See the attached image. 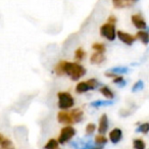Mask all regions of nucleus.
Instances as JSON below:
<instances>
[{"mask_svg": "<svg viewBox=\"0 0 149 149\" xmlns=\"http://www.w3.org/2000/svg\"><path fill=\"white\" fill-rule=\"evenodd\" d=\"M113 101L111 100H95V101H92L90 103V106L94 108H98L101 107V106H108V105H112Z\"/></svg>", "mask_w": 149, "mask_h": 149, "instance_id": "16", "label": "nucleus"}, {"mask_svg": "<svg viewBox=\"0 0 149 149\" xmlns=\"http://www.w3.org/2000/svg\"><path fill=\"white\" fill-rule=\"evenodd\" d=\"M104 60H105V55H104V53H101V52L94 51L92 53V55L90 56V62L92 64H101Z\"/></svg>", "mask_w": 149, "mask_h": 149, "instance_id": "12", "label": "nucleus"}, {"mask_svg": "<svg viewBox=\"0 0 149 149\" xmlns=\"http://www.w3.org/2000/svg\"><path fill=\"white\" fill-rule=\"evenodd\" d=\"M133 147H134V149H145L146 148V144H145V142L142 139L137 138L133 141Z\"/></svg>", "mask_w": 149, "mask_h": 149, "instance_id": "24", "label": "nucleus"}, {"mask_svg": "<svg viewBox=\"0 0 149 149\" xmlns=\"http://www.w3.org/2000/svg\"><path fill=\"white\" fill-rule=\"evenodd\" d=\"M86 58V51L82 47H79L74 51V60L77 62H80Z\"/></svg>", "mask_w": 149, "mask_h": 149, "instance_id": "18", "label": "nucleus"}, {"mask_svg": "<svg viewBox=\"0 0 149 149\" xmlns=\"http://www.w3.org/2000/svg\"><path fill=\"white\" fill-rule=\"evenodd\" d=\"M64 72L65 74L70 78L72 81H79L81 78H83L86 74L87 70L82 64L77 61H66L64 64Z\"/></svg>", "mask_w": 149, "mask_h": 149, "instance_id": "1", "label": "nucleus"}, {"mask_svg": "<svg viewBox=\"0 0 149 149\" xmlns=\"http://www.w3.org/2000/svg\"><path fill=\"white\" fill-rule=\"evenodd\" d=\"M92 49L96 52H101V53H104L106 51V47L103 43H100V42H95L92 45Z\"/></svg>", "mask_w": 149, "mask_h": 149, "instance_id": "23", "label": "nucleus"}, {"mask_svg": "<svg viewBox=\"0 0 149 149\" xmlns=\"http://www.w3.org/2000/svg\"><path fill=\"white\" fill-rule=\"evenodd\" d=\"M99 92H100V94L107 100H112L114 98L113 91H112L108 86H105V85L101 86V87L99 88Z\"/></svg>", "mask_w": 149, "mask_h": 149, "instance_id": "13", "label": "nucleus"}, {"mask_svg": "<svg viewBox=\"0 0 149 149\" xmlns=\"http://www.w3.org/2000/svg\"><path fill=\"white\" fill-rule=\"evenodd\" d=\"M108 127H109V122H108V116L106 113H103L99 118V123H98V134L105 135L108 131Z\"/></svg>", "mask_w": 149, "mask_h": 149, "instance_id": "8", "label": "nucleus"}, {"mask_svg": "<svg viewBox=\"0 0 149 149\" xmlns=\"http://www.w3.org/2000/svg\"><path fill=\"white\" fill-rule=\"evenodd\" d=\"M0 149H15V145H13V142L10 139L4 138L2 143H1Z\"/></svg>", "mask_w": 149, "mask_h": 149, "instance_id": "22", "label": "nucleus"}, {"mask_svg": "<svg viewBox=\"0 0 149 149\" xmlns=\"http://www.w3.org/2000/svg\"><path fill=\"white\" fill-rule=\"evenodd\" d=\"M74 90H76V92H77L78 94H84V93H86V92L90 91V88H89V86H88L87 82H79V83L76 85Z\"/></svg>", "mask_w": 149, "mask_h": 149, "instance_id": "15", "label": "nucleus"}, {"mask_svg": "<svg viewBox=\"0 0 149 149\" xmlns=\"http://www.w3.org/2000/svg\"><path fill=\"white\" fill-rule=\"evenodd\" d=\"M131 21L132 24L134 25L135 28H137L138 30H146L147 29V24L145 22L144 17H142V15L140 13H135L131 17Z\"/></svg>", "mask_w": 149, "mask_h": 149, "instance_id": "7", "label": "nucleus"}, {"mask_svg": "<svg viewBox=\"0 0 149 149\" xmlns=\"http://www.w3.org/2000/svg\"><path fill=\"white\" fill-rule=\"evenodd\" d=\"M44 149H59V143L57 139H50L44 145Z\"/></svg>", "mask_w": 149, "mask_h": 149, "instance_id": "19", "label": "nucleus"}, {"mask_svg": "<svg viewBox=\"0 0 149 149\" xmlns=\"http://www.w3.org/2000/svg\"><path fill=\"white\" fill-rule=\"evenodd\" d=\"M77 134V131L72 126H64L63 128L60 130L59 136L57 138V141L59 144H65V143L70 142Z\"/></svg>", "mask_w": 149, "mask_h": 149, "instance_id": "4", "label": "nucleus"}, {"mask_svg": "<svg viewBox=\"0 0 149 149\" xmlns=\"http://www.w3.org/2000/svg\"><path fill=\"white\" fill-rule=\"evenodd\" d=\"M57 106L60 110H68L74 105V98L70 92L59 91L57 93Z\"/></svg>", "mask_w": 149, "mask_h": 149, "instance_id": "2", "label": "nucleus"}, {"mask_svg": "<svg viewBox=\"0 0 149 149\" xmlns=\"http://www.w3.org/2000/svg\"><path fill=\"white\" fill-rule=\"evenodd\" d=\"M96 125L93 124V123H89V124H87V126H86L85 128V133L87 136H92V135L95 133L96 131Z\"/></svg>", "mask_w": 149, "mask_h": 149, "instance_id": "25", "label": "nucleus"}, {"mask_svg": "<svg viewBox=\"0 0 149 149\" xmlns=\"http://www.w3.org/2000/svg\"><path fill=\"white\" fill-rule=\"evenodd\" d=\"M100 35L102 36L103 38H105L106 40L108 41H114L116 38V25L114 24H111V23H108L106 22L105 24L100 27Z\"/></svg>", "mask_w": 149, "mask_h": 149, "instance_id": "3", "label": "nucleus"}, {"mask_svg": "<svg viewBox=\"0 0 149 149\" xmlns=\"http://www.w3.org/2000/svg\"><path fill=\"white\" fill-rule=\"evenodd\" d=\"M86 82H87V84H88V86H89L90 90H95V89H97V88L100 86L99 81H98L97 79H94V78L87 80Z\"/></svg>", "mask_w": 149, "mask_h": 149, "instance_id": "26", "label": "nucleus"}, {"mask_svg": "<svg viewBox=\"0 0 149 149\" xmlns=\"http://www.w3.org/2000/svg\"><path fill=\"white\" fill-rule=\"evenodd\" d=\"M123 138V131L120 128H114L108 134V139L112 144H118Z\"/></svg>", "mask_w": 149, "mask_h": 149, "instance_id": "9", "label": "nucleus"}, {"mask_svg": "<svg viewBox=\"0 0 149 149\" xmlns=\"http://www.w3.org/2000/svg\"><path fill=\"white\" fill-rule=\"evenodd\" d=\"M111 2L112 5L118 9L128 8V7H131L135 3L133 0H111Z\"/></svg>", "mask_w": 149, "mask_h": 149, "instance_id": "10", "label": "nucleus"}, {"mask_svg": "<svg viewBox=\"0 0 149 149\" xmlns=\"http://www.w3.org/2000/svg\"><path fill=\"white\" fill-rule=\"evenodd\" d=\"M109 70L116 74H125L129 72V68L126 66H116V68H111Z\"/></svg>", "mask_w": 149, "mask_h": 149, "instance_id": "21", "label": "nucleus"}, {"mask_svg": "<svg viewBox=\"0 0 149 149\" xmlns=\"http://www.w3.org/2000/svg\"><path fill=\"white\" fill-rule=\"evenodd\" d=\"M136 132L142 133V134H147L149 132V123H143V124H141L136 129Z\"/></svg>", "mask_w": 149, "mask_h": 149, "instance_id": "28", "label": "nucleus"}, {"mask_svg": "<svg viewBox=\"0 0 149 149\" xmlns=\"http://www.w3.org/2000/svg\"><path fill=\"white\" fill-rule=\"evenodd\" d=\"M108 139L105 137V135H101V134H98L97 136H95L94 138V143L97 145H100V146H103L107 143Z\"/></svg>", "mask_w": 149, "mask_h": 149, "instance_id": "20", "label": "nucleus"}, {"mask_svg": "<svg viewBox=\"0 0 149 149\" xmlns=\"http://www.w3.org/2000/svg\"><path fill=\"white\" fill-rule=\"evenodd\" d=\"M57 120L60 124L64 125V126H72L74 124V120L70 116V112L68 110H60L57 113Z\"/></svg>", "mask_w": 149, "mask_h": 149, "instance_id": "5", "label": "nucleus"}, {"mask_svg": "<svg viewBox=\"0 0 149 149\" xmlns=\"http://www.w3.org/2000/svg\"><path fill=\"white\" fill-rule=\"evenodd\" d=\"M64 64H65V60H60L55 66H54V72L57 74L58 77H62L65 74L64 72Z\"/></svg>", "mask_w": 149, "mask_h": 149, "instance_id": "17", "label": "nucleus"}, {"mask_svg": "<svg viewBox=\"0 0 149 149\" xmlns=\"http://www.w3.org/2000/svg\"><path fill=\"white\" fill-rule=\"evenodd\" d=\"M116 37H118L124 44L129 45V46L133 45L134 42L137 40L136 36H133V35H131V34L127 33V32H124V31L116 32Z\"/></svg>", "mask_w": 149, "mask_h": 149, "instance_id": "6", "label": "nucleus"}, {"mask_svg": "<svg viewBox=\"0 0 149 149\" xmlns=\"http://www.w3.org/2000/svg\"><path fill=\"white\" fill-rule=\"evenodd\" d=\"M136 38L140 40L143 44L147 45L149 43V32L145 31V30H140L138 33L136 34Z\"/></svg>", "mask_w": 149, "mask_h": 149, "instance_id": "14", "label": "nucleus"}, {"mask_svg": "<svg viewBox=\"0 0 149 149\" xmlns=\"http://www.w3.org/2000/svg\"><path fill=\"white\" fill-rule=\"evenodd\" d=\"M70 116L74 120V124H78V123H81L84 118V111L81 108H72L70 110Z\"/></svg>", "mask_w": 149, "mask_h": 149, "instance_id": "11", "label": "nucleus"}, {"mask_svg": "<svg viewBox=\"0 0 149 149\" xmlns=\"http://www.w3.org/2000/svg\"><path fill=\"white\" fill-rule=\"evenodd\" d=\"M3 139H4V137H3L2 134H0V147H1V143H2Z\"/></svg>", "mask_w": 149, "mask_h": 149, "instance_id": "31", "label": "nucleus"}, {"mask_svg": "<svg viewBox=\"0 0 149 149\" xmlns=\"http://www.w3.org/2000/svg\"><path fill=\"white\" fill-rule=\"evenodd\" d=\"M143 88H144V83H143V81H141V80H139V81H137L136 83L133 85L132 87V91L133 92H137V91H140V90H142Z\"/></svg>", "mask_w": 149, "mask_h": 149, "instance_id": "29", "label": "nucleus"}, {"mask_svg": "<svg viewBox=\"0 0 149 149\" xmlns=\"http://www.w3.org/2000/svg\"><path fill=\"white\" fill-rule=\"evenodd\" d=\"M133 1H134V2H136V1H138V0H133Z\"/></svg>", "mask_w": 149, "mask_h": 149, "instance_id": "32", "label": "nucleus"}, {"mask_svg": "<svg viewBox=\"0 0 149 149\" xmlns=\"http://www.w3.org/2000/svg\"><path fill=\"white\" fill-rule=\"evenodd\" d=\"M116 21H118V19H116V17H114V15H109V17H108V19H107V22H108V23L114 24V25L116 24Z\"/></svg>", "mask_w": 149, "mask_h": 149, "instance_id": "30", "label": "nucleus"}, {"mask_svg": "<svg viewBox=\"0 0 149 149\" xmlns=\"http://www.w3.org/2000/svg\"><path fill=\"white\" fill-rule=\"evenodd\" d=\"M112 82H113L116 85H118V87H124V86L127 84L126 80L124 79V77H122V74H120V76H118V77L113 78V79H112Z\"/></svg>", "mask_w": 149, "mask_h": 149, "instance_id": "27", "label": "nucleus"}]
</instances>
